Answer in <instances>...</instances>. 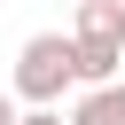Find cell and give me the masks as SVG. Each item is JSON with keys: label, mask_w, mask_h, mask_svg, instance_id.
I'll list each match as a JSON object with an SVG mask.
<instances>
[{"label": "cell", "mask_w": 125, "mask_h": 125, "mask_svg": "<svg viewBox=\"0 0 125 125\" xmlns=\"http://www.w3.org/2000/svg\"><path fill=\"white\" fill-rule=\"evenodd\" d=\"M62 39H70V86H109V78H125V8H117V0H86Z\"/></svg>", "instance_id": "obj_1"}, {"label": "cell", "mask_w": 125, "mask_h": 125, "mask_svg": "<svg viewBox=\"0 0 125 125\" xmlns=\"http://www.w3.org/2000/svg\"><path fill=\"white\" fill-rule=\"evenodd\" d=\"M70 94V39L62 31H31L16 47V70H8V102H31V109H62Z\"/></svg>", "instance_id": "obj_2"}, {"label": "cell", "mask_w": 125, "mask_h": 125, "mask_svg": "<svg viewBox=\"0 0 125 125\" xmlns=\"http://www.w3.org/2000/svg\"><path fill=\"white\" fill-rule=\"evenodd\" d=\"M62 125H125V78H109V86H78Z\"/></svg>", "instance_id": "obj_3"}, {"label": "cell", "mask_w": 125, "mask_h": 125, "mask_svg": "<svg viewBox=\"0 0 125 125\" xmlns=\"http://www.w3.org/2000/svg\"><path fill=\"white\" fill-rule=\"evenodd\" d=\"M16 125H62V109H23Z\"/></svg>", "instance_id": "obj_4"}, {"label": "cell", "mask_w": 125, "mask_h": 125, "mask_svg": "<svg viewBox=\"0 0 125 125\" xmlns=\"http://www.w3.org/2000/svg\"><path fill=\"white\" fill-rule=\"evenodd\" d=\"M16 117H23V109H16V102H8V94H0V125H16Z\"/></svg>", "instance_id": "obj_5"}, {"label": "cell", "mask_w": 125, "mask_h": 125, "mask_svg": "<svg viewBox=\"0 0 125 125\" xmlns=\"http://www.w3.org/2000/svg\"><path fill=\"white\" fill-rule=\"evenodd\" d=\"M117 8H125V0H117Z\"/></svg>", "instance_id": "obj_6"}, {"label": "cell", "mask_w": 125, "mask_h": 125, "mask_svg": "<svg viewBox=\"0 0 125 125\" xmlns=\"http://www.w3.org/2000/svg\"><path fill=\"white\" fill-rule=\"evenodd\" d=\"M78 8H86V0H78Z\"/></svg>", "instance_id": "obj_7"}]
</instances>
